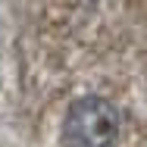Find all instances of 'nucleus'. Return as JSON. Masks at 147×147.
<instances>
[{"label": "nucleus", "mask_w": 147, "mask_h": 147, "mask_svg": "<svg viewBox=\"0 0 147 147\" xmlns=\"http://www.w3.org/2000/svg\"><path fill=\"white\" fill-rule=\"evenodd\" d=\"M119 110L103 97H82L63 122V147H110L119 135Z\"/></svg>", "instance_id": "nucleus-1"}]
</instances>
